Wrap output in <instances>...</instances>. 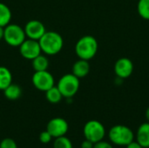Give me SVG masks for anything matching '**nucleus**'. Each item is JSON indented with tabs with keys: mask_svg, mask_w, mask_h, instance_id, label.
Wrapping results in <instances>:
<instances>
[{
	"mask_svg": "<svg viewBox=\"0 0 149 148\" xmlns=\"http://www.w3.org/2000/svg\"><path fill=\"white\" fill-rule=\"evenodd\" d=\"M83 133L86 140H88L93 143H96L103 140L106 135V129L101 122L93 120L85 124Z\"/></svg>",
	"mask_w": 149,
	"mask_h": 148,
	"instance_id": "obj_6",
	"label": "nucleus"
},
{
	"mask_svg": "<svg viewBox=\"0 0 149 148\" xmlns=\"http://www.w3.org/2000/svg\"><path fill=\"white\" fill-rule=\"evenodd\" d=\"M3 31H4V27L0 26V41L3 39Z\"/></svg>",
	"mask_w": 149,
	"mask_h": 148,
	"instance_id": "obj_26",
	"label": "nucleus"
},
{
	"mask_svg": "<svg viewBox=\"0 0 149 148\" xmlns=\"http://www.w3.org/2000/svg\"><path fill=\"white\" fill-rule=\"evenodd\" d=\"M24 30L26 38L38 41L42 38V36L46 31L44 24L39 20H30L29 22L26 23Z\"/></svg>",
	"mask_w": 149,
	"mask_h": 148,
	"instance_id": "obj_10",
	"label": "nucleus"
},
{
	"mask_svg": "<svg viewBox=\"0 0 149 148\" xmlns=\"http://www.w3.org/2000/svg\"><path fill=\"white\" fill-rule=\"evenodd\" d=\"M126 148H143L137 141H132L131 143H129L127 146H126Z\"/></svg>",
	"mask_w": 149,
	"mask_h": 148,
	"instance_id": "obj_25",
	"label": "nucleus"
},
{
	"mask_svg": "<svg viewBox=\"0 0 149 148\" xmlns=\"http://www.w3.org/2000/svg\"><path fill=\"white\" fill-rule=\"evenodd\" d=\"M93 146H94V143H93L92 141H90L88 140H85L81 143L80 148H93Z\"/></svg>",
	"mask_w": 149,
	"mask_h": 148,
	"instance_id": "obj_24",
	"label": "nucleus"
},
{
	"mask_svg": "<svg viewBox=\"0 0 149 148\" xmlns=\"http://www.w3.org/2000/svg\"><path fill=\"white\" fill-rule=\"evenodd\" d=\"M146 119H147L148 122H149V107L147 109V111H146Z\"/></svg>",
	"mask_w": 149,
	"mask_h": 148,
	"instance_id": "obj_27",
	"label": "nucleus"
},
{
	"mask_svg": "<svg viewBox=\"0 0 149 148\" xmlns=\"http://www.w3.org/2000/svg\"><path fill=\"white\" fill-rule=\"evenodd\" d=\"M79 79L72 73L63 75L58 81L57 87L60 91L63 98L72 99L79 89Z\"/></svg>",
	"mask_w": 149,
	"mask_h": 148,
	"instance_id": "obj_4",
	"label": "nucleus"
},
{
	"mask_svg": "<svg viewBox=\"0 0 149 148\" xmlns=\"http://www.w3.org/2000/svg\"><path fill=\"white\" fill-rule=\"evenodd\" d=\"M93 148H113L112 144L107 142V141H104V140H100L99 142L94 143Z\"/></svg>",
	"mask_w": 149,
	"mask_h": 148,
	"instance_id": "obj_23",
	"label": "nucleus"
},
{
	"mask_svg": "<svg viewBox=\"0 0 149 148\" xmlns=\"http://www.w3.org/2000/svg\"><path fill=\"white\" fill-rule=\"evenodd\" d=\"M12 83V74L5 66H0V90L3 91Z\"/></svg>",
	"mask_w": 149,
	"mask_h": 148,
	"instance_id": "obj_16",
	"label": "nucleus"
},
{
	"mask_svg": "<svg viewBox=\"0 0 149 148\" xmlns=\"http://www.w3.org/2000/svg\"><path fill=\"white\" fill-rule=\"evenodd\" d=\"M53 148H72V143L67 137L61 136L55 139Z\"/></svg>",
	"mask_w": 149,
	"mask_h": 148,
	"instance_id": "obj_20",
	"label": "nucleus"
},
{
	"mask_svg": "<svg viewBox=\"0 0 149 148\" xmlns=\"http://www.w3.org/2000/svg\"><path fill=\"white\" fill-rule=\"evenodd\" d=\"M134 72V64L128 58H119L114 65V73L117 78L125 79L129 78Z\"/></svg>",
	"mask_w": 149,
	"mask_h": 148,
	"instance_id": "obj_11",
	"label": "nucleus"
},
{
	"mask_svg": "<svg viewBox=\"0 0 149 148\" xmlns=\"http://www.w3.org/2000/svg\"><path fill=\"white\" fill-rule=\"evenodd\" d=\"M45 98H46L47 101H49L50 103L58 104L62 100L63 96H62L60 91L58 90V88L57 87V85L56 86L54 85L45 92Z\"/></svg>",
	"mask_w": 149,
	"mask_h": 148,
	"instance_id": "obj_18",
	"label": "nucleus"
},
{
	"mask_svg": "<svg viewBox=\"0 0 149 148\" xmlns=\"http://www.w3.org/2000/svg\"><path fill=\"white\" fill-rule=\"evenodd\" d=\"M49 59L45 55H38L34 59L31 60V65L35 72H40V71H46L49 67Z\"/></svg>",
	"mask_w": 149,
	"mask_h": 148,
	"instance_id": "obj_15",
	"label": "nucleus"
},
{
	"mask_svg": "<svg viewBox=\"0 0 149 148\" xmlns=\"http://www.w3.org/2000/svg\"><path fill=\"white\" fill-rule=\"evenodd\" d=\"M137 11L141 17L149 20V0H139L137 3Z\"/></svg>",
	"mask_w": 149,
	"mask_h": 148,
	"instance_id": "obj_19",
	"label": "nucleus"
},
{
	"mask_svg": "<svg viewBox=\"0 0 149 148\" xmlns=\"http://www.w3.org/2000/svg\"><path fill=\"white\" fill-rule=\"evenodd\" d=\"M42 52L48 56H53L61 51L64 46V39L56 31H45L38 40Z\"/></svg>",
	"mask_w": 149,
	"mask_h": 148,
	"instance_id": "obj_1",
	"label": "nucleus"
},
{
	"mask_svg": "<svg viewBox=\"0 0 149 148\" xmlns=\"http://www.w3.org/2000/svg\"><path fill=\"white\" fill-rule=\"evenodd\" d=\"M136 141L143 148H149V122L141 124L136 133Z\"/></svg>",
	"mask_w": 149,
	"mask_h": 148,
	"instance_id": "obj_13",
	"label": "nucleus"
},
{
	"mask_svg": "<svg viewBox=\"0 0 149 148\" xmlns=\"http://www.w3.org/2000/svg\"><path fill=\"white\" fill-rule=\"evenodd\" d=\"M69 126L67 121L63 118H53L52 119L46 126V131L52 135V138H58L65 136L68 132Z\"/></svg>",
	"mask_w": 149,
	"mask_h": 148,
	"instance_id": "obj_9",
	"label": "nucleus"
},
{
	"mask_svg": "<svg viewBox=\"0 0 149 148\" xmlns=\"http://www.w3.org/2000/svg\"><path fill=\"white\" fill-rule=\"evenodd\" d=\"M12 17L11 10L5 3L0 2V26L5 27L10 23Z\"/></svg>",
	"mask_w": 149,
	"mask_h": 148,
	"instance_id": "obj_17",
	"label": "nucleus"
},
{
	"mask_svg": "<svg viewBox=\"0 0 149 148\" xmlns=\"http://www.w3.org/2000/svg\"><path fill=\"white\" fill-rule=\"evenodd\" d=\"M98 48L99 44L97 39L91 35H86L77 41L75 44V52L79 58L89 61L97 54Z\"/></svg>",
	"mask_w": 149,
	"mask_h": 148,
	"instance_id": "obj_2",
	"label": "nucleus"
},
{
	"mask_svg": "<svg viewBox=\"0 0 149 148\" xmlns=\"http://www.w3.org/2000/svg\"><path fill=\"white\" fill-rule=\"evenodd\" d=\"M31 82L36 89L45 92L55 85L54 77L47 70L35 72L31 77Z\"/></svg>",
	"mask_w": 149,
	"mask_h": 148,
	"instance_id": "obj_7",
	"label": "nucleus"
},
{
	"mask_svg": "<svg viewBox=\"0 0 149 148\" xmlns=\"http://www.w3.org/2000/svg\"><path fill=\"white\" fill-rule=\"evenodd\" d=\"M0 148H17V145L14 140L5 138L0 142Z\"/></svg>",
	"mask_w": 149,
	"mask_h": 148,
	"instance_id": "obj_21",
	"label": "nucleus"
},
{
	"mask_svg": "<svg viewBox=\"0 0 149 148\" xmlns=\"http://www.w3.org/2000/svg\"><path fill=\"white\" fill-rule=\"evenodd\" d=\"M26 39L24 28L16 24H9L4 27L3 40L7 44L12 47H19Z\"/></svg>",
	"mask_w": 149,
	"mask_h": 148,
	"instance_id": "obj_5",
	"label": "nucleus"
},
{
	"mask_svg": "<svg viewBox=\"0 0 149 148\" xmlns=\"http://www.w3.org/2000/svg\"><path fill=\"white\" fill-rule=\"evenodd\" d=\"M3 92L4 97L10 100H17L22 95L21 87L18 85L13 84V83H11L9 86H7Z\"/></svg>",
	"mask_w": 149,
	"mask_h": 148,
	"instance_id": "obj_14",
	"label": "nucleus"
},
{
	"mask_svg": "<svg viewBox=\"0 0 149 148\" xmlns=\"http://www.w3.org/2000/svg\"><path fill=\"white\" fill-rule=\"evenodd\" d=\"M52 139V135L47 131H44L39 134V141L43 144H47L51 142Z\"/></svg>",
	"mask_w": 149,
	"mask_h": 148,
	"instance_id": "obj_22",
	"label": "nucleus"
},
{
	"mask_svg": "<svg viewBox=\"0 0 149 148\" xmlns=\"http://www.w3.org/2000/svg\"><path fill=\"white\" fill-rule=\"evenodd\" d=\"M90 72V65L88 60L79 59L72 65V74L79 79H83L88 75Z\"/></svg>",
	"mask_w": 149,
	"mask_h": 148,
	"instance_id": "obj_12",
	"label": "nucleus"
},
{
	"mask_svg": "<svg viewBox=\"0 0 149 148\" xmlns=\"http://www.w3.org/2000/svg\"><path fill=\"white\" fill-rule=\"evenodd\" d=\"M108 137L111 143L119 147H126L134 140L133 130L124 125L113 126L109 130Z\"/></svg>",
	"mask_w": 149,
	"mask_h": 148,
	"instance_id": "obj_3",
	"label": "nucleus"
},
{
	"mask_svg": "<svg viewBox=\"0 0 149 148\" xmlns=\"http://www.w3.org/2000/svg\"><path fill=\"white\" fill-rule=\"evenodd\" d=\"M19 52L21 56L28 60H32L42 53L39 43L34 39H25L19 46Z\"/></svg>",
	"mask_w": 149,
	"mask_h": 148,
	"instance_id": "obj_8",
	"label": "nucleus"
}]
</instances>
